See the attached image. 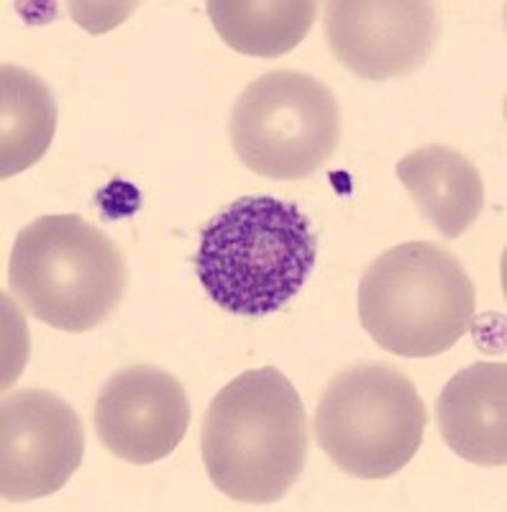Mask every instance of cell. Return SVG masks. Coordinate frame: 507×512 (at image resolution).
<instances>
[{"label":"cell","instance_id":"cell-1","mask_svg":"<svg viewBox=\"0 0 507 512\" xmlns=\"http://www.w3.org/2000/svg\"><path fill=\"white\" fill-rule=\"evenodd\" d=\"M200 446L210 482L226 497L244 505L282 500L308 459V418L295 384L274 367L231 379L205 410Z\"/></svg>","mask_w":507,"mask_h":512},{"label":"cell","instance_id":"cell-2","mask_svg":"<svg viewBox=\"0 0 507 512\" xmlns=\"http://www.w3.org/2000/svg\"><path fill=\"white\" fill-rule=\"evenodd\" d=\"M318 259V236L290 200L246 195L200 231L193 267L226 313L264 318L300 295Z\"/></svg>","mask_w":507,"mask_h":512},{"label":"cell","instance_id":"cell-3","mask_svg":"<svg viewBox=\"0 0 507 512\" xmlns=\"http://www.w3.org/2000/svg\"><path fill=\"white\" fill-rule=\"evenodd\" d=\"M477 292L459 256L433 241H405L379 254L359 282V318L374 344L428 359L472 331Z\"/></svg>","mask_w":507,"mask_h":512},{"label":"cell","instance_id":"cell-4","mask_svg":"<svg viewBox=\"0 0 507 512\" xmlns=\"http://www.w3.org/2000/svg\"><path fill=\"white\" fill-rule=\"evenodd\" d=\"M8 280L29 315L57 331L85 333L121 305L129 267L98 226L75 213H59L18 231Z\"/></svg>","mask_w":507,"mask_h":512},{"label":"cell","instance_id":"cell-5","mask_svg":"<svg viewBox=\"0 0 507 512\" xmlns=\"http://www.w3.org/2000/svg\"><path fill=\"white\" fill-rule=\"evenodd\" d=\"M428 413L415 384L387 364L336 374L315 410V441L356 479H387L413 461Z\"/></svg>","mask_w":507,"mask_h":512},{"label":"cell","instance_id":"cell-6","mask_svg":"<svg viewBox=\"0 0 507 512\" xmlns=\"http://www.w3.org/2000/svg\"><path fill=\"white\" fill-rule=\"evenodd\" d=\"M341 141V108L313 75L274 70L244 88L231 113V144L267 180H305Z\"/></svg>","mask_w":507,"mask_h":512},{"label":"cell","instance_id":"cell-7","mask_svg":"<svg viewBox=\"0 0 507 512\" xmlns=\"http://www.w3.org/2000/svg\"><path fill=\"white\" fill-rule=\"evenodd\" d=\"M85 456V428L70 402L47 390L6 395L0 408V495L6 502L49 497Z\"/></svg>","mask_w":507,"mask_h":512},{"label":"cell","instance_id":"cell-8","mask_svg":"<svg viewBox=\"0 0 507 512\" xmlns=\"http://www.w3.org/2000/svg\"><path fill=\"white\" fill-rule=\"evenodd\" d=\"M323 31L338 62L356 77L395 80L431 57L438 13L423 0H328Z\"/></svg>","mask_w":507,"mask_h":512},{"label":"cell","instance_id":"cell-9","mask_svg":"<svg viewBox=\"0 0 507 512\" xmlns=\"http://www.w3.org/2000/svg\"><path fill=\"white\" fill-rule=\"evenodd\" d=\"M190 425V402L175 374L134 364L113 374L95 402V433L105 451L146 466L167 459Z\"/></svg>","mask_w":507,"mask_h":512},{"label":"cell","instance_id":"cell-10","mask_svg":"<svg viewBox=\"0 0 507 512\" xmlns=\"http://www.w3.org/2000/svg\"><path fill=\"white\" fill-rule=\"evenodd\" d=\"M446 446L469 464H507V364L477 361L446 382L436 400Z\"/></svg>","mask_w":507,"mask_h":512},{"label":"cell","instance_id":"cell-11","mask_svg":"<svg viewBox=\"0 0 507 512\" xmlns=\"http://www.w3.org/2000/svg\"><path fill=\"white\" fill-rule=\"evenodd\" d=\"M397 180L410 192L415 208L443 239H459L484 210V182L479 169L451 146L428 144L395 167Z\"/></svg>","mask_w":507,"mask_h":512},{"label":"cell","instance_id":"cell-12","mask_svg":"<svg viewBox=\"0 0 507 512\" xmlns=\"http://www.w3.org/2000/svg\"><path fill=\"white\" fill-rule=\"evenodd\" d=\"M57 131V100L34 72L0 67V177L21 175L39 162Z\"/></svg>","mask_w":507,"mask_h":512},{"label":"cell","instance_id":"cell-13","mask_svg":"<svg viewBox=\"0 0 507 512\" xmlns=\"http://www.w3.org/2000/svg\"><path fill=\"white\" fill-rule=\"evenodd\" d=\"M210 24L234 52L274 59L292 52L313 29V0H210Z\"/></svg>","mask_w":507,"mask_h":512},{"label":"cell","instance_id":"cell-14","mask_svg":"<svg viewBox=\"0 0 507 512\" xmlns=\"http://www.w3.org/2000/svg\"><path fill=\"white\" fill-rule=\"evenodd\" d=\"M118 192H121V180L111 182V185L105 187V190L98 195V205L100 210H103V218H126L139 210L141 200H139V190H136L134 185L126 182L123 195H118Z\"/></svg>","mask_w":507,"mask_h":512}]
</instances>
